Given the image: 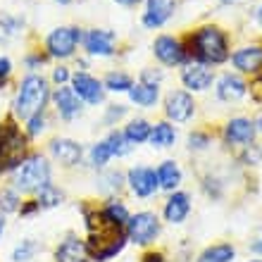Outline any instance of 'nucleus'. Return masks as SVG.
Instances as JSON below:
<instances>
[{"mask_svg": "<svg viewBox=\"0 0 262 262\" xmlns=\"http://www.w3.org/2000/svg\"><path fill=\"white\" fill-rule=\"evenodd\" d=\"M89 248H86V241L76 238V236H69L64 238L55 250V262H89Z\"/></svg>", "mask_w": 262, "mask_h": 262, "instance_id": "obj_17", "label": "nucleus"}, {"mask_svg": "<svg viewBox=\"0 0 262 262\" xmlns=\"http://www.w3.org/2000/svg\"><path fill=\"white\" fill-rule=\"evenodd\" d=\"M124 112H126L124 105H110V110H107V117H105V122H107V124H112L115 119L124 117Z\"/></svg>", "mask_w": 262, "mask_h": 262, "instance_id": "obj_38", "label": "nucleus"}, {"mask_svg": "<svg viewBox=\"0 0 262 262\" xmlns=\"http://www.w3.org/2000/svg\"><path fill=\"white\" fill-rule=\"evenodd\" d=\"M81 41V31L76 27H57L46 38V48L50 57H72Z\"/></svg>", "mask_w": 262, "mask_h": 262, "instance_id": "obj_7", "label": "nucleus"}, {"mask_svg": "<svg viewBox=\"0 0 262 262\" xmlns=\"http://www.w3.org/2000/svg\"><path fill=\"white\" fill-rule=\"evenodd\" d=\"M0 210L3 212H17L19 210V195H17V191H10V188L0 191Z\"/></svg>", "mask_w": 262, "mask_h": 262, "instance_id": "obj_33", "label": "nucleus"}, {"mask_svg": "<svg viewBox=\"0 0 262 262\" xmlns=\"http://www.w3.org/2000/svg\"><path fill=\"white\" fill-rule=\"evenodd\" d=\"M158 186L160 188H167V191H174V188H179L181 184V169L179 165L174 162V160H165L162 165L158 167Z\"/></svg>", "mask_w": 262, "mask_h": 262, "instance_id": "obj_22", "label": "nucleus"}, {"mask_svg": "<svg viewBox=\"0 0 262 262\" xmlns=\"http://www.w3.org/2000/svg\"><path fill=\"white\" fill-rule=\"evenodd\" d=\"M27 158V136L14 119H5L0 124V172H12Z\"/></svg>", "mask_w": 262, "mask_h": 262, "instance_id": "obj_4", "label": "nucleus"}, {"mask_svg": "<svg viewBox=\"0 0 262 262\" xmlns=\"http://www.w3.org/2000/svg\"><path fill=\"white\" fill-rule=\"evenodd\" d=\"M55 3H60V5H67V3H74V0H55Z\"/></svg>", "mask_w": 262, "mask_h": 262, "instance_id": "obj_48", "label": "nucleus"}, {"mask_svg": "<svg viewBox=\"0 0 262 262\" xmlns=\"http://www.w3.org/2000/svg\"><path fill=\"white\" fill-rule=\"evenodd\" d=\"M12 72V62L7 60V57H0V86L7 81V76Z\"/></svg>", "mask_w": 262, "mask_h": 262, "instance_id": "obj_39", "label": "nucleus"}, {"mask_svg": "<svg viewBox=\"0 0 262 262\" xmlns=\"http://www.w3.org/2000/svg\"><path fill=\"white\" fill-rule=\"evenodd\" d=\"M46 184H50V165L43 155H29L14 174V188L21 193H36Z\"/></svg>", "mask_w": 262, "mask_h": 262, "instance_id": "obj_5", "label": "nucleus"}, {"mask_svg": "<svg viewBox=\"0 0 262 262\" xmlns=\"http://www.w3.org/2000/svg\"><path fill=\"white\" fill-rule=\"evenodd\" d=\"M41 207H38V203L36 200H29V203H24V205L19 207V212H21V217H27V214H34V212H38Z\"/></svg>", "mask_w": 262, "mask_h": 262, "instance_id": "obj_41", "label": "nucleus"}, {"mask_svg": "<svg viewBox=\"0 0 262 262\" xmlns=\"http://www.w3.org/2000/svg\"><path fill=\"white\" fill-rule=\"evenodd\" d=\"M248 91V83L243 81L238 74H224L220 76L217 81V98L224 100V103H234V100H241Z\"/></svg>", "mask_w": 262, "mask_h": 262, "instance_id": "obj_18", "label": "nucleus"}, {"mask_svg": "<svg viewBox=\"0 0 262 262\" xmlns=\"http://www.w3.org/2000/svg\"><path fill=\"white\" fill-rule=\"evenodd\" d=\"M143 262H167L162 253H145L143 255Z\"/></svg>", "mask_w": 262, "mask_h": 262, "instance_id": "obj_42", "label": "nucleus"}, {"mask_svg": "<svg viewBox=\"0 0 262 262\" xmlns=\"http://www.w3.org/2000/svg\"><path fill=\"white\" fill-rule=\"evenodd\" d=\"M126 238L136 246H148L158 238L160 234V220L155 212H136L126 222Z\"/></svg>", "mask_w": 262, "mask_h": 262, "instance_id": "obj_6", "label": "nucleus"}, {"mask_svg": "<svg viewBox=\"0 0 262 262\" xmlns=\"http://www.w3.org/2000/svg\"><path fill=\"white\" fill-rule=\"evenodd\" d=\"M53 81L55 83H67L69 81V69L67 67H57V69H53Z\"/></svg>", "mask_w": 262, "mask_h": 262, "instance_id": "obj_40", "label": "nucleus"}, {"mask_svg": "<svg viewBox=\"0 0 262 262\" xmlns=\"http://www.w3.org/2000/svg\"><path fill=\"white\" fill-rule=\"evenodd\" d=\"M160 81H162V72L160 69H143L141 72V83H148V86H160Z\"/></svg>", "mask_w": 262, "mask_h": 262, "instance_id": "obj_37", "label": "nucleus"}, {"mask_svg": "<svg viewBox=\"0 0 262 262\" xmlns=\"http://www.w3.org/2000/svg\"><path fill=\"white\" fill-rule=\"evenodd\" d=\"M53 100H55V107H57V115L62 119H74L79 112H81V100H79V96H76L72 89H67V86H60V89L55 91V96H53Z\"/></svg>", "mask_w": 262, "mask_h": 262, "instance_id": "obj_20", "label": "nucleus"}, {"mask_svg": "<svg viewBox=\"0 0 262 262\" xmlns=\"http://www.w3.org/2000/svg\"><path fill=\"white\" fill-rule=\"evenodd\" d=\"M27 131L29 136H38L43 129H46V112H38V115H34L31 119H27Z\"/></svg>", "mask_w": 262, "mask_h": 262, "instance_id": "obj_35", "label": "nucleus"}, {"mask_svg": "<svg viewBox=\"0 0 262 262\" xmlns=\"http://www.w3.org/2000/svg\"><path fill=\"white\" fill-rule=\"evenodd\" d=\"M150 145L152 148H172L174 141H177V131L169 122H158V124L150 129Z\"/></svg>", "mask_w": 262, "mask_h": 262, "instance_id": "obj_24", "label": "nucleus"}, {"mask_svg": "<svg viewBox=\"0 0 262 262\" xmlns=\"http://www.w3.org/2000/svg\"><path fill=\"white\" fill-rule=\"evenodd\" d=\"M257 21H260V27H262V5L257 7Z\"/></svg>", "mask_w": 262, "mask_h": 262, "instance_id": "obj_46", "label": "nucleus"}, {"mask_svg": "<svg viewBox=\"0 0 262 262\" xmlns=\"http://www.w3.org/2000/svg\"><path fill=\"white\" fill-rule=\"evenodd\" d=\"M191 212V198L181 191H174L169 200L165 203V220L169 224H181Z\"/></svg>", "mask_w": 262, "mask_h": 262, "instance_id": "obj_21", "label": "nucleus"}, {"mask_svg": "<svg viewBox=\"0 0 262 262\" xmlns=\"http://www.w3.org/2000/svg\"><path fill=\"white\" fill-rule=\"evenodd\" d=\"M234 257H236V248L231 243H217V246H210L207 250H203L198 262H231Z\"/></svg>", "mask_w": 262, "mask_h": 262, "instance_id": "obj_25", "label": "nucleus"}, {"mask_svg": "<svg viewBox=\"0 0 262 262\" xmlns=\"http://www.w3.org/2000/svg\"><path fill=\"white\" fill-rule=\"evenodd\" d=\"M36 193H38V198H36L38 207H55L62 203V191L55 188L53 184H46V186H43L41 191H36Z\"/></svg>", "mask_w": 262, "mask_h": 262, "instance_id": "obj_29", "label": "nucleus"}, {"mask_svg": "<svg viewBox=\"0 0 262 262\" xmlns=\"http://www.w3.org/2000/svg\"><path fill=\"white\" fill-rule=\"evenodd\" d=\"M129 98L141 107H152L160 98V86H148V83H134L129 89Z\"/></svg>", "mask_w": 262, "mask_h": 262, "instance_id": "obj_23", "label": "nucleus"}, {"mask_svg": "<svg viewBox=\"0 0 262 262\" xmlns=\"http://www.w3.org/2000/svg\"><path fill=\"white\" fill-rule=\"evenodd\" d=\"M43 62H46V57H43V55H29V57H27V64H29L31 69L38 67V64H43Z\"/></svg>", "mask_w": 262, "mask_h": 262, "instance_id": "obj_43", "label": "nucleus"}, {"mask_svg": "<svg viewBox=\"0 0 262 262\" xmlns=\"http://www.w3.org/2000/svg\"><path fill=\"white\" fill-rule=\"evenodd\" d=\"M50 152H53V158H55L57 162H62L64 167L79 165V160H81V155H83L81 145L76 143V141H69V138H55V141L50 143Z\"/></svg>", "mask_w": 262, "mask_h": 262, "instance_id": "obj_19", "label": "nucleus"}, {"mask_svg": "<svg viewBox=\"0 0 262 262\" xmlns=\"http://www.w3.org/2000/svg\"><path fill=\"white\" fill-rule=\"evenodd\" d=\"M72 91L79 96V100H86L91 105L103 103V98H105L103 81H98L96 76L86 74V72H79V74L72 76Z\"/></svg>", "mask_w": 262, "mask_h": 262, "instance_id": "obj_10", "label": "nucleus"}, {"mask_svg": "<svg viewBox=\"0 0 262 262\" xmlns=\"http://www.w3.org/2000/svg\"><path fill=\"white\" fill-rule=\"evenodd\" d=\"M181 43H184L188 62L212 67V64H224L231 57L227 34L220 27H214V24H205V27L191 31L186 36V41Z\"/></svg>", "mask_w": 262, "mask_h": 262, "instance_id": "obj_1", "label": "nucleus"}, {"mask_svg": "<svg viewBox=\"0 0 262 262\" xmlns=\"http://www.w3.org/2000/svg\"><path fill=\"white\" fill-rule=\"evenodd\" d=\"M214 81V72L207 64H198V62H188L186 67L181 69V83L191 91H207Z\"/></svg>", "mask_w": 262, "mask_h": 262, "instance_id": "obj_15", "label": "nucleus"}, {"mask_svg": "<svg viewBox=\"0 0 262 262\" xmlns=\"http://www.w3.org/2000/svg\"><path fill=\"white\" fill-rule=\"evenodd\" d=\"M134 86V79L124 72H110V74L103 79V89L115 91V93H129V89Z\"/></svg>", "mask_w": 262, "mask_h": 262, "instance_id": "obj_28", "label": "nucleus"}, {"mask_svg": "<svg viewBox=\"0 0 262 262\" xmlns=\"http://www.w3.org/2000/svg\"><path fill=\"white\" fill-rule=\"evenodd\" d=\"M234 3H236V0H234Z\"/></svg>", "mask_w": 262, "mask_h": 262, "instance_id": "obj_50", "label": "nucleus"}, {"mask_svg": "<svg viewBox=\"0 0 262 262\" xmlns=\"http://www.w3.org/2000/svg\"><path fill=\"white\" fill-rule=\"evenodd\" d=\"M195 112V100L191 93L186 91H172V93H167L165 98V115L167 119H172V122H188V119L193 117Z\"/></svg>", "mask_w": 262, "mask_h": 262, "instance_id": "obj_9", "label": "nucleus"}, {"mask_svg": "<svg viewBox=\"0 0 262 262\" xmlns=\"http://www.w3.org/2000/svg\"><path fill=\"white\" fill-rule=\"evenodd\" d=\"M250 250H253V253H260V255H262V238H257V241L250 246Z\"/></svg>", "mask_w": 262, "mask_h": 262, "instance_id": "obj_45", "label": "nucleus"}, {"mask_svg": "<svg viewBox=\"0 0 262 262\" xmlns=\"http://www.w3.org/2000/svg\"><path fill=\"white\" fill-rule=\"evenodd\" d=\"M131 191L138 195V198H150L155 191H158V174L150 167H134L126 177Z\"/></svg>", "mask_w": 262, "mask_h": 262, "instance_id": "obj_14", "label": "nucleus"}, {"mask_svg": "<svg viewBox=\"0 0 262 262\" xmlns=\"http://www.w3.org/2000/svg\"><path fill=\"white\" fill-rule=\"evenodd\" d=\"M231 62L243 74H260L262 72V46H246L231 55Z\"/></svg>", "mask_w": 262, "mask_h": 262, "instance_id": "obj_16", "label": "nucleus"}, {"mask_svg": "<svg viewBox=\"0 0 262 262\" xmlns=\"http://www.w3.org/2000/svg\"><path fill=\"white\" fill-rule=\"evenodd\" d=\"M110 158H112V152L105 141H98V143L91 148V165L93 167H105Z\"/></svg>", "mask_w": 262, "mask_h": 262, "instance_id": "obj_32", "label": "nucleus"}, {"mask_svg": "<svg viewBox=\"0 0 262 262\" xmlns=\"http://www.w3.org/2000/svg\"><path fill=\"white\" fill-rule=\"evenodd\" d=\"M150 129L152 126L145 122V119H131L129 124L124 129V136L131 145L134 143H145L148 138H150Z\"/></svg>", "mask_w": 262, "mask_h": 262, "instance_id": "obj_27", "label": "nucleus"}, {"mask_svg": "<svg viewBox=\"0 0 262 262\" xmlns=\"http://www.w3.org/2000/svg\"><path fill=\"white\" fill-rule=\"evenodd\" d=\"M3 229H5V220H3V214H0V234H3Z\"/></svg>", "mask_w": 262, "mask_h": 262, "instance_id": "obj_47", "label": "nucleus"}, {"mask_svg": "<svg viewBox=\"0 0 262 262\" xmlns=\"http://www.w3.org/2000/svg\"><path fill=\"white\" fill-rule=\"evenodd\" d=\"M38 253V243L36 241H31V238H27V241H21L17 248H14V253H12V260L14 262H29L31 257Z\"/></svg>", "mask_w": 262, "mask_h": 262, "instance_id": "obj_31", "label": "nucleus"}, {"mask_svg": "<svg viewBox=\"0 0 262 262\" xmlns=\"http://www.w3.org/2000/svg\"><path fill=\"white\" fill-rule=\"evenodd\" d=\"M152 55L158 57L162 64L167 67H177V64H186L188 57H186V50H184V43L174 36H158L152 41Z\"/></svg>", "mask_w": 262, "mask_h": 262, "instance_id": "obj_8", "label": "nucleus"}, {"mask_svg": "<svg viewBox=\"0 0 262 262\" xmlns=\"http://www.w3.org/2000/svg\"><path fill=\"white\" fill-rule=\"evenodd\" d=\"M105 214V220L112 222L115 227H126V222H129V210H126L124 203H119V200H110V203H105V207L100 210Z\"/></svg>", "mask_w": 262, "mask_h": 262, "instance_id": "obj_26", "label": "nucleus"}, {"mask_svg": "<svg viewBox=\"0 0 262 262\" xmlns=\"http://www.w3.org/2000/svg\"><path fill=\"white\" fill-rule=\"evenodd\" d=\"M255 122L248 117H234L224 126V141L231 145H248L255 138Z\"/></svg>", "mask_w": 262, "mask_h": 262, "instance_id": "obj_13", "label": "nucleus"}, {"mask_svg": "<svg viewBox=\"0 0 262 262\" xmlns=\"http://www.w3.org/2000/svg\"><path fill=\"white\" fill-rule=\"evenodd\" d=\"M115 41H117V36L110 29H91L83 36V48L89 50L91 55L110 57L115 55Z\"/></svg>", "mask_w": 262, "mask_h": 262, "instance_id": "obj_12", "label": "nucleus"}, {"mask_svg": "<svg viewBox=\"0 0 262 262\" xmlns=\"http://www.w3.org/2000/svg\"><path fill=\"white\" fill-rule=\"evenodd\" d=\"M207 145H210V136L203 134V131H193V134L188 136V148H191V150H203Z\"/></svg>", "mask_w": 262, "mask_h": 262, "instance_id": "obj_36", "label": "nucleus"}, {"mask_svg": "<svg viewBox=\"0 0 262 262\" xmlns=\"http://www.w3.org/2000/svg\"><path fill=\"white\" fill-rule=\"evenodd\" d=\"M177 12V0H145V12H143V27L160 29Z\"/></svg>", "mask_w": 262, "mask_h": 262, "instance_id": "obj_11", "label": "nucleus"}, {"mask_svg": "<svg viewBox=\"0 0 262 262\" xmlns=\"http://www.w3.org/2000/svg\"><path fill=\"white\" fill-rule=\"evenodd\" d=\"M50 98L48 81L38 74H29L27 79H21L17 98H14V115L19 119H31L34 115L46 110V103Z\"/></svg>", "mask_w": 262, "mask_h": 262, "instance_id": "obj_3", "label": "nucleus"}, {"mask_svg": "<svg viewBox=\"0 0 262 262\" xmlns=\"http://www.w3.org/2000/svg\"><path fill=\"white\" fill-rule=\"evenodd\" d=\"M115 3H119V5H124V7H134V5H138L141 0H115Z\"/></svg>", "mask_w": 262, "mask_h": 262, "instance_id": "obj_44", "label": "nucleus"}, {"mask_svg": "<svg viewBox=\"0 0 262 262\" xmlns=\"http://www.w3.org/2000/svg\"><path fill=\"white\" fill-rule=\"evenodd\" d=\"M86 227H89V234H91L89 241H86L91 260L105 262L122 253V248L126 243L124 229L107 222L103 212H93V214L86 212Z\"/></svg>", "mask_w": 262, "mask_h": 262, "instance_id": "obj_2", "label": "nucleus"}, {"mask_svg": "<svg viewBox=\"0 0 262 262\" xmlns=\"http://www.w3.org/2000/svg\"><path fill=\"white\" fill-rule=\"evenodd\" d=\"M253 262H262V260H253Z\"/></svg>", "mask_w": 262, "mask_h": 262, "instance_id": "obj_49", "label": "nucleus"}, {"mask_svg": "<svg viewBox=\"0 0 262 262\" xmlns=\"http://www.w3.org/2000/svg\"><path fill=\"white\" fill-rule=\"evenodd\" d=\"M105 143H107V148H110L112 158L117 155V158H122V155H126V152L131 150V143L126 141L124 131H112L110 136L105 138Z\"/></svg>", "mask_w": 262, "mask_h": 262, "instance_id": "obj_30", "label": "nucleus"}, {"mask_svg": "<svg viewBox=\"0 0 262 262\" xmlns=\"http://www.w3.org/2000/svg\"><path fill=\"white\" fill-rule=\"evenodd\" d=\"M100 191L103 193H115V191H119L122 188V174L119 172H107L105 177H100Z\"/></svg>", "mask_w": 262, "mask_h": 262, "instance_id": "obj_34", "label": "nucleus"}]
</instances>
